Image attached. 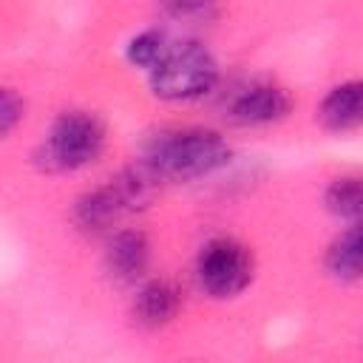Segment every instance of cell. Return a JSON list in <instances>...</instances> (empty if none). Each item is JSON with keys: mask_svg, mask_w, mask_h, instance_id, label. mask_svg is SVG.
<instances>
[{"mask_svg": "<svg viewBox=\"0 0 363 363\" xmlns=\"http://www.w3.org/2000/svg\"><path fill=\"white\" fill-rule=\"evenodd\" d=\"M184 309V289L173 278H145L130 298V318L139 329H162Z\"/></svg>", "mask_w": 363, "mask_h": 363, "instance_id": "ba28073f", "label": "cell"}, {"mask_svg": "<svg viewBox=\"0 0 363 363\" xmlns=\"http://www.w3.org/2000/svg\"><path fill=\"white\" fill-rule=\"evenodd\" d=\"M323 207L343 221H363V173L335 176L323 190Z\"/></svg>", "mask_w": 363, "mask_h": 363, "instance_id": "8fae6325", "label": "cell"}, {"mask_svg": "<svg viewBox=\"0 0 363 363\" xmlns=\"http://www.w3.org/2000/svg\"><path fill=\"white\" fill-rule=\"evenodd\" d=\"M326 272L340 284L363 281V221L346 224L323 252Z\"/></svg>", "mask_w": 363, "mask_h": 363, "instance_id": "30bf717a", "label": "cell"}, {"mask_svg": "<svg viewBox=\"0 0 363 363\" xmlns=\"http://www.w3.org/2000/svg\"><path fill=\"white\" fill-rule=\"evenodd\" d=\"M221 68L216 54L199 40H179L164 60L147 74V88L162 102H196L218 85Z\"/></svg>", "mask_w": 363, "mask_h": 363, "instance_id": "3957f363", "label": "cell"}, {"mask_svg": "<svg viewBox=\"0 0 363 363\" xmlns=\"http://www.w3.org/2000/svg\"><path fill=\"white\" fill-rule=\"evenodd\" d=\"M295 108L292 94L278 85V82H250L244 88H238L230 96L227 113L235 125L244 128H267V125H278L284 122Z\"/></svg>", "mask_w": 363, "mask_h": 363, "instance_id": "5b68a950", "label": "cell"}, {"mask_svg": "<svg viewBox=\"0 0 363 363\" xmlns=\"http://www.w3.org/2000/svg\"><path fill=\"white\" fill-rule=\"evenodd\" d=\"M139 159L162 182H199L233 162V145L213 128H167L145 142Z\"/></svg>", "mask_w": 363, "mask_h": 363, "instance_id": "6da1fadb", "label": "cell"}, {"mask_svg": "<svg viewBox=\"0 0 363 363\" xmlns=\"http://www.w3.org/2000/svg\"><path fill=\"white\" fill-rule=\"evenodd\" d=\"M108 145V128L94 111H60L45 136L31 150V162L43 173H77L94 164Z\"/></svg>", "mask_w": 363, "mask_h": 363, "instance_id": "7a4b0ae2", "label": "cell"}, {"mask_svg": "<svg viewBox=\"0 0 363 363\" xmlns=\"http://www.w3.org/2000/svg\"><path fill=\"white\" fill-rule=\"evenodd\" d=\"M315 119L332 130V133H346L363 128V77L343 79L332 85L323 99L318 102Z\"/></svg>", "mask_w": 363, "mask_h": 363, "instance_id": "9c48e42d", "label": "cell"}, {"mask_svg": "<svg viewBox=\"0 0 363 363\" xmlns=\"http://www.w3.org/2000/svg\"><path fill=\"white\" fill-rule=\"evenodd\" d=\"M162 14H167L176 23H210L218 14V6H213V3H167V6H162Z\"/></svg>", "mask_w": 363, "mask_h": 363, "instance_id": "5bb4252c", "label": "cell"}, {"mask_svg": "<svg viewBox=\"0 0 363 363\" xmlns=\"http://www.w3.org/2000/svg\"><path fill=\"white\" fill-rule=\"evenodd\" d=\"M173 43L167 40V34L162 28H142L136 31L128 43H125V60L133 65V68H145L147 74L164 60L167 48Z\"/></svg>", "mask_w": 363, "mask_h": 363, "instance_id": "7c38bea8", "label": "cell"}, {"mask_svg": "<svg viewBox=\"0 0 363 363\" xmlns=\"http://www.w3.org/2000/svg\"><path fill=\"white\" fill-rule=\"evenodd\" d=\"M153 258V244L150 235L139 227H122L113 235H108L105 252H102V267L105 275L119 284V286H133L142 284Z\"/></svg>", "mask_w": 363, "mask_h": 363, "instance_id": "8992f818", "label": "cell"}, {"mask_svg": "<svg viewBox=\"0 0 363 363\" xmlns=\"http://www.w3.org/2000/svg\"><path fill=\"white\" fill-rule=\"evenodd\" d=\"M196 284L207 298L230 301L238 298L255 278V255L252 250L233 238V235H216L201 244L193 267Z\"/></svg>", "mask_w": 363, "mask_h": 363, "instance_id": "277c9868", "label": "cell"}, {"mask_svg": "<svg viewBox=\"0 0 363 363\" xmlns=\"http://www.w3.org/2000/svg\"><path fill=\"white\" fill-rule=\"evenodd\" d=\"M23 119H26V99L23 94H17V88L6 85L0 91V136L9 139Z\"/></svg>", "mask_w": 363, "mask_h": 363, "instance_id": "4fadbf2b", "label": "cell"}, {"mask_svg": "<svg viewBox=\"0 0 363 363\" xmlns=\"http://www.w3.org/2000/svg\"><path fill=\"white\" fill-rule=\"evenodd\" d=\"M125 216H130V213L111 179H105L96 187H88L71 204V221L85 235H113L116 233L113 227Z\"/></svg>", "mask_w": 363, "mask_h": 363, "instance_id": "52a82bcc", "label": "cell"}]
</instances>
